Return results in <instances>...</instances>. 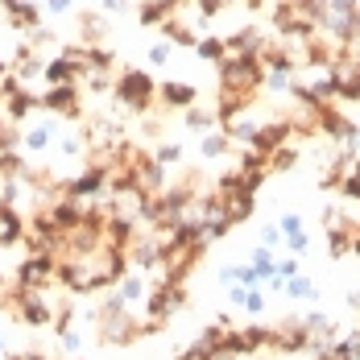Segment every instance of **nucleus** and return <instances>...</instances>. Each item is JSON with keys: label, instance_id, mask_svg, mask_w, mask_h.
<instances>
[{"label": "nucleus", "instance_id": "6", "mask_svg": "<svg viewBox=\"0 0 360 360\" xmlns=\"http://www.w3.org/2000/svg\"><path fill=\"white\" fill-rule=\"evenodd\" d=\"M186 124H191V129H199V133H203V129H212V124H216V120H212V116H203V112H186Z\"/></svg>", "mask_w": 360, "mask_h": 360}, {"label": "nucleus", "instance_id": "4", "mask_svg": "<svg viewBox=\"0 0 360 360\" xmlns=\"http://www.w3.org/2000/svg\"><path fill=\"white\" fill-rule=\"evenodd\" d=\"M228 54V46L219 41V37H207V41H199V58H207V63H219Z\"/></svg>", "mask_w": 360, "mask_h": 360}, {"label": "nucleus", "instance_id": "2", "mask_svg": "<svg viewBox=\"0 0 360 360\" xmlns=\"http://www.w3.org/2000/svg\"><path fill=\"white\" fill-rule=\"evenodd\" d=\"M46 112H58V116H71L79 120L83 116V100H79V83H54L41 100H37Z\"/></svg>", "mask_w": 360, "mask_h": 360}, {"label": "nucleus", "instance_id": "3", "mask_svg": "<svg viewBox=\"0 0 360 360\" xmlns=\"http://www.w3.org/2000/svg\"><path fill=\"white\" fill-rule=\"evenodd\" d=\"M158 96H162L170 108H186L199 91H195V87H186V83H166V87H158Z\"/></svg>", "mask_w": 360, "mask_h": 360}, {"label": "nucleus", "instance_id": "1", "mask_svg": "<svg viewBox=\"0 0 360 360\" xmlns=\"http://www.w3.org/2000/svg\"><path fill=\"white\" fill-rule=\"evenodd\" d=\"M116 100H120L124 108H133V112H149L153 100H158V83H153L145 71H124L120 79H116Z\"/></svg>", "mask_w": 360, "mask_h": 360}, {"label": "nucleus", "instance_id": "5", "mask_svg": "<svg viewBox=\"0 0 360 360\" xmlns=\"http://www.w3.org/2000/svg\"><path fill=\"white\" fill-rule=\"evenodd\" d=\"M340 191H344L348 199H356V203H360V162H352V170L344 174V182H340Z\"/></svg>", "mask_w": 360, "mask_h": 360}]
</instances>
